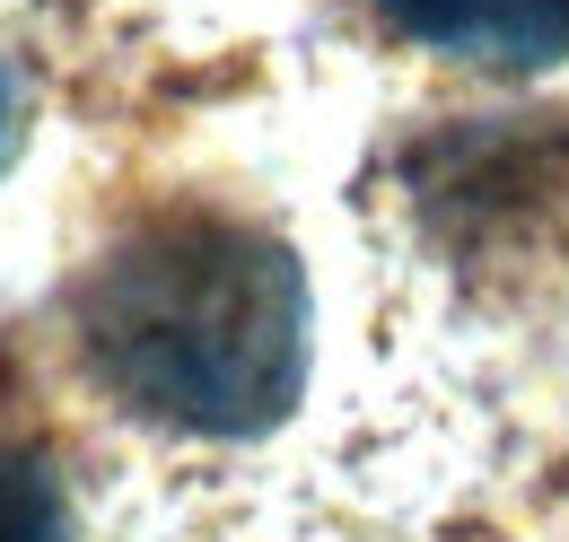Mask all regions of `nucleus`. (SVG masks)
<instances>
[{"label": "nucleus", "mask_w": 569, "mask_h": 542, "mask_svg": "<svg viewBox=\"0 0 569 542\" xmlns=\"http://www.w3.org/2000/svg\"><path fill=\"white\" fill-rule=\"evenodd\" d=\"M79 350L158 429L254 438L307 385V271L254 219H149L88 271Z\"/></svg>", "instance_id": "1"}, {"label": "nucleus", "mask_w": 569, "mask_h": 542, "mask_svg": "<svg viewBox=\"0 0 569 542\" xmlns=\"http://www.w3.org/2000/svg\"><path fill=\"white\" fill-rule=\"evenodd\" d=\"M395 36L473 70H552L569 62V0H377Z\"/></svg>", "instance_id": "2"}, {"label": "nucleus", "mask_w": 569, "mask_h": 542, "mask_svg": "<svg viewBox=\"0 0 569 542\" xmlns=\"http://www.w3.org/2000/svg\"><path fill=\"white\" fill-rule=\"evenodd\" d=\"M0 542H62V490L44 455H0Z\"/></svg>", "instance_id": "3"}, {"label": "nucleus", "mask_w": 569, "mask_h": 542, "mask_svg": "<svg viewBox=\"0 0 569 542\" xmlns=\"http://www.w3.org/2000/svg\"><path fill=\"white\" fill-rule=\"evenodd\" d=\"M0 123H9V79H0Z\"/></svg>", "instance_id": "4"}]
</instances>
